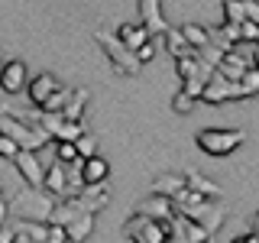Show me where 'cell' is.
<instances>
[{"instance_id":"27","label":"cell","mask_w":259,"mask_h":243,"mask_svg":"<svg viewBox=\"0 0 259 243\" xmlns=\"http://www.w3.org/2000/svg\"><path fill=\"white\" fill-rule=\"evenodd\" d=\"M240 81H243V88H246V94L256 97V94H259V65H249V68L243 71Z\"/></svg>"},{"instance_id":"28","label":"cell","mask_w":259,"mask_h":243,"mask_svg":"<svg viewBox=\"0 0 259 243\" xmlns=\"http://www.w3.org/2000/svg\"><path fill=\"white\" fill-rule=\"evenodd\" d=\"M52 146H55V159H59V162H71L78 156V149H75L71 140H52Z\"/></svg>"},{"instance_id":"34","label":"cell","mask_w":259,"mask_h":243,"mask_svg":"<svg viewBox=\"0 0 259 243\" xmlns=\"http://www.w3.org/2000/svg\"><path fill=\"white\" fill-rule=\"evenodd\" d=\"M16 152H20V143L13 140V136H7V133H0V156L4 159H13Z\"/></svg>"},{"instance_id":"16","label":"cell","mask_w":259,"mask_h":243,"mask_svg":"<svg viewBox=\"0 0 259 243\" xmlns=\"http://www.w3.org/2000/svg\"><path fill=\"white\" fill-rule=\"evenodd\" d=\"M42 188L55 198H65V162L52 159V166L46 169V178H42Z\"/></svg>"},{"instance_id":"4","label":"cell","mask_w":259,"mask_h":243,"mask_svg":"<svg viewBox=\"0 0 259 243\" xmlns=\"http://www.w3.org/2000/svg\"><path fill=\"white\" fill-rule=\"evenodd\" d=\"M243 140H246V133H243V130H217V127L198 130V136H194L198 149L207 152V156H230V152L237 149Z\"/></svg>"},{"instance_id":"24","label":"cell","mask_w":259,"mask_h":243,"mask_svg":"<svg viewBox=\"0 0 259 243\" xmlns=\"http://www.w3.org/2000/svg\"><path fill=\"white\" fill-rule=\"evenodd\" d=\"M182 237H185V243H201V240H210L204 227H201V224H194L191 217H185V214H182Z\"/></svg>"},{"instance_id":"5","label":"cell","mask_w":259,"mask_h":243,"mask_svg":"<svg viewBox=\"0 0 259 243\" xmlns=\"http://www.w3.org/2000/svg\"><path fill=\"white\" fill-rule=\"evenodd\" d=\"M123 240L133 243H165V224H159L156 217L143 214V211H133L123 224Z\"/></svg>"},{"instance_id":"1","label":"cell","mask_w":259,"mask_h":243,"mask_svg":"<svg viewBox=\"0 0 259 243\" xmlns=\"http://www.w3.org/2000/svg\"><path fill=\"white\" fill-rule=\"evenodd\" d=\"M52 205H55V194H49L46 188H32V185H26L23 191H16V198L7 205V211H10V217H16V221L46 224L49 214H52Z\"/></svg>"},{"instance_id":"23","label":"cell","mask_w":259,"mask_h":243,"mask_svg":"<svg viewBox=\"0 0 259 243\" xmlns=\"http://www.w3.org/2000/svg\"><path fill=\"white\" fill-rule=\"evenodd\" d=\"M178 29H182V36L188 39V43H191L194 49H201V46H207V43H210L207 29H204V26H198V23H182Z\"/></svg>"},{"instance_id":"26","label":"cell","mask_w":259,"mask_h":243,"mask_svg":"<svg viewBox=\"0 0 259 243\" xmlns=\"http://www.w3.org/2000/svg\"><path fill=\"white\" fill-rule=\"evenodd\" d=\"M246 20V13H243V0H224V23H240Z\"/></svg>"},{"instance_id":"32","label":"cell","mask_w":259,"mask_h":243,"mask_svg":"<svg viewBox=\"0 0 259 243\" xmlns=\"http://www.w3.org/2000/svg\"><path fill=\"white\" fill-rule=\"evenodd\" d=\"M65 240H68L65 224H46V243H65Z\"/></svg>"},{"instance_id":"9","label":"cell","mask_w":259,"mask_h":243,"mask_svg":"<svg viewBox=\"0 0 259 243\" xmlns=\"http://www.w3.org/2000/svg\"><path fill=\"white\" fill-rule=\"evenodd\" d=\"M0 91L10 97L26 91V62L10 59L7 65H0Z\"/></svg>"},{"instance_id":"18","label":"cell","mask_w":259,"mask_h":243,"mask_svg":"<svg viewBox=\"0 0 259 243\" xmlns=\"http://www.w3.org/2000/svg\"><path fill=\"white\" fill-rule=\"evenodd\" d=\"M81 175H84V185L88 182H107V175H110L107 159H101L97 152H94V156H88L84 162H81Z\"/></svg>"},{"instance_id":"29","label":"cell","mask_w":259,"mask_h":243,"mask_svg":"<svg viewBox=\"0 0 259 243\" xmlns=\"http://www.w3.org/2000/svg\"><path fill=\"white\" fill-rule=\"evenodd\" d=\"M204 85H207V75H191V78H185V81H182V91H185V94H191V97H201Z\"/></svg>"},{"instance_id":"15","label":"cell","mask_w":259,"mask_h":243,"mask_svg":"<svg viewBox=\"0 0 259 243\" xmlns=\"http://www.w3.org/2000/svg\"><path fill=\"white\" fill-rule=\"evenodd\" d=\"M13 243H46V224H36V221L13 224Z\"/></svg>"},{"instance_id":"8","label":"cell","mask_w":259,"mask_h":243,"mask_svg":"<svg viewBox=\"0 0 259 243\" xmlns=\"http://www.w3.org/2000/svg\"><path fill=\"white\" fill-rule=\"evenodd\" d=\"M13 166H16V172L23 175V182L32 185V188H42V178H46V166L39 162L36 156V149H20L16 156L10 159Z\"/></svg>"},{"instance_id":"14","label":"cell","mask_w":259,"mask_h":243,"mask_svg":"<svg viewBox=\"0 0 259 243\" xmlns=\"http://www.w3.org/2000/svg\"><path fill=\"white\" fill-rule=\"evenodd\" d=\"M94 217L97 214H91V211H78L75 217H71L68 224H65V230H68V240H88L91 237V230H94Z\"/></svg>"},{"instance_id":"10","label":"cell","mask_w":259,"mask_h":243,"mask_svg":"<svg viewBox=\"0 0 259 243\" xmlns=\"http://www.w3.org/2000/svg\"><path fill=\"white\" fill-rule=\"evenodd\" d=\"M140 4V23L149 29V36H162L168 29V20L162 13V0H136Z\"/></svg>"},{"instance_id":"35","label":"cell","mask_w":259,"mask_h":243,"mask_svg":"<svg viewBox=\"0 0 259 243\" xmlns=\"http://www.w3.org/2000/svg\"><path fill=\"white\" fill-rule=\"evenodd\" d=\"M240 39H246V43H259V26L253 20H243L240 23Z\"/></svg>"},{"instance_id":"31","label":"cell","mask_w":259,"mask_h":243,"mask_svg":"<svg viewBox=\"0 0 259 243\" xmlns=\"http://www.w3.org/2000/svg\"><path fill=\"white\" fill-rule=\"evenodd\" d=\"M194 104H198V97H191V94H185V91H178V94L172 97V110H175V113H191Z\"/></svg>"},{"instance_id":"36","label":"cell","mask_w":259,"mask_h":243,"mask_svg":"<svg viewBox=\"0 0 259 243\" xmlns=\"http://www.w3.org/2000/svg\"><path fill=\"white\" fill-rule=\"evenodd\" d=\"M243 13H246V20H253L259 26V0H243Z\"/></svg>"},{"instance_id":"37","label":"cell","mask_w":259,"mask_h":243,"mask_svg":"<svg viewBox=\"0 0 259 243\" xmlns=\"http://www.w3.org/2000/svg\"><path fill=\"white\" fill-rule=\"evenodd\" d=\"M7 217H10V211H7V201H4V198H0V227H4V224H7Z\"/></svg>"},{"instance_id":"19","label":"cell","mask_w":259,"mask_h":243,"mask_svg":"<svg viewBox=\"0 0 259 243\" xmlns=\"http://www.w3.org/2000/svg\"><path fill=\"white\" fill-rule=\"evenodd\" d=\"M88 101H91V91L88 88H71V97L65 101V107H62V117L65 120H81V113H84V107H88Z\"/></svg>"},{"instance_id":"11","label":"cell","mask_w":259,"mask_h":243,"mask_svg":"<svg viewBox=\"0 0 259 243\" xmlns=\"http://www.w3.org/2000/svg\"><path fill=\"white\" fill-rule=\"evenodd\" d=\"M136 211H143V214H149V217H156L159 224H165L168 217L175 214V205H172V198H165V194H152V198H146Z\"/></svg>"},{"instance_id":"12","label":"cell","mask_w":259,"mask_h":243,"mask_svg":"<svg viewBox=\"0 0 259 243\" xmlns=\"http://www.w3.org/2000/svg\"><path fill=\"white\" fill-rule=\"evenodd\" d=\"M162 39H165V49L172 59H182V55H198V49H194L188 39L182 36V29L178 26H168L165 32H162Z\"/></svg>"},{"instance_id":"21","label":"cell","mask_w":259,"mask_h":243,"mask_svg":"<svg viewBox=\"0 0 259 243\" xmlns=\"http://www.w3.org/2000/svg\"><path fill=\"white\" fill-rule=\"evenodd\" d=\"M117 36L123 39V46H130V49L136 52V49H140L146 39H149V29H146L143 23H123V26L117 29Z\"/></svg>"},{"instance_id":"3","label":"cell","mask_w":259,"mask_h":243,"mask_svg":"<svg viewBox=\"0 0 259 243\" xmlns=\"http://www.w3.org/2000/svg\"><path fill=\"white\" fill-rule=\"evenodd\" d=\"M0 133L13 136V140L20 143V149H42V146L52 143V136L39 124H23V120L10 117V113H0Z\"/></svg>"},{"instance_id":"20","label":"cell","mask_w":259,"mask_h":243,"mask_svg":"<svg viewBox=\"0 0 259 243\" xmlns=\"http://www.w3.org/2000/svg\"><path fill=\"white\" fill-rule=\"evenodd\" d=\"M182 178H185V185L188 188H194V191H201V194H207V198H221V185H214L210 178H204L201 172H194V169H185L182 172Z\"/></svg>"},{"instance_id":"2","label":"cell","mask_w":259,"mask_h":243,"mask_svg":"<svg viewBox=\"0 0 259 243\" xmlns=\"http://www.w3.org/2000/svg\"><path fill=\"white\" fill-rule=\"evenodd\" d=\"M94 43L104 49V55L110 59V65L120 71V75H140L143 62L136 59V52L130 46H123V39H120V36L104 32V29H94Z\"/></svg>"},{"instance_id":"6","label":"cell","mask_w":259,"mask_h":243,"mask_svg":"<svg viewBox=\"0 0 259 243\" xmlns=\"http://www.w3.org/2000/svg\"><path fill=\"white\" fill-rule=\"evenodd\" d=\"M178 214H185V217H191L194 224H201L207 230V237H217L221 224L227 221V205H224V201H217V198H204V201H198V205L178 211Z\"/></svg>"},{"instance_id":"17","label":"cell","mask_w":259,"mask_h":243,"mask_svg":"<svg viewBox=\"0 0 259 243\" xmlns=\"http://www.w3.org/2000/svg\"><path fill=\"white\" fill-rule=\"evenodd\" d=\"M246 68H249V62H246V59H240L237 52H224V55H221V62H217V71H221L224 78H230V81H240Z\"/></svg>"},{"instance_id":"22","label":"cell","mask_w":259,"mask_h":243,"mask_svg":"<svg viewBox=\"0 0 259 243\" xmlns=\"http://www.w3.org/2000/svg\"><path fill=\"white\" fill-rule=\"evenodd\" d=\"M182 185H185V178L178 172H162V175H156V182H152V194H165V198H172Z\"/></svg>"},{"instance_id":"30","label":"cell","mask_w":259,"mask_h":243,"mask_svg":"<svg viewBox=\"0 0 259 243\" xmlns=\"http://www.w3.org/2000/svg\"><path fill=\"white\" fill-rule=\"evenodd\" d=\"M75 149H78L81 159H88V156H94V152H97V140H94L91 133H81L78 140H75Z\"/></svg>"},{"instance_id":"25","label":"cell","mask_w":259,"mask_h":243,"mask_svg":"<svg viewBox=\"0 0 259 243\" xmlns=\"http://www.w3.org/2000/svg\"><path fill=\"white\" fill-rule=\"evenodd\" d=\"M68 97H71V88H62V85H59V88H55V91L42 101V110H62Z\"/></svg>"},{"instance_id":"33","label":"cell","mask_w":259,"mask_h":243,"mask_svg":"<svg viewBox=\"0 0 259 243\" xmlns=\"http://www.w3.org/2000/svg\"><path fill=\"white\" fill-rule=\"evenodd\" d=\"M136 59H140L143 65L156 59V36H149V39H146V43H143L140 49H136Z\"/></svg>"},{"instance_id":"7","label":"cell","mask_w":259,"mask_h":243,"mask_svg":"<svg viewBox=\"0 0 259 243\" xmlns=\"http://www.w3.org/2000/svg\"><path fill=\"white\" fill-rule=\"evenodd\" d=\"M240 97H249L246 88H243V81H230V78H224L221 71L214 68L198 101H204V104H224V101H240Z\"/></svg>"},{"instance_id":"13","label":"cell","mask_w":259,"mask_h":243,"mask_svg":"<svg viewBox=\"0 0 259 243\" xmlns=\"http://www.w3.org/2000/svg\"><path fill=\"white\" fill-rule=\"evenodd\" d=\"M55 88H59V81H55V78L46 71V75H36V78H32L29 85H26V97H29L32 104H36V107H42V101L55 91Z\"/></svg>"}]
</instances>
